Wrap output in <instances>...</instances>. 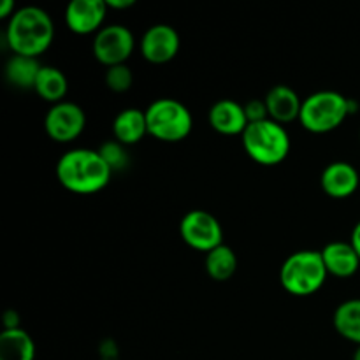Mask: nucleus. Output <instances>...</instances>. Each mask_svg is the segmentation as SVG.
<instances>
[{
	"label": "nucleus",
	"instance_id": "1",
	"mask_svg": "<svg viewBox=\"0 0 360 360\" xmlns=\"http://www.w3.org/2000/svg\"><path fill=\"white\" fill-rule=\"evenodd\" d=\"M112 171L98 150L74 148L56 162V178L60 185L77 195H90L104 190L111 181Z\"/></svg>",
	"mask_w": 360,
	"mask_h": 360
},
{
	"label": "nucleus",
	"instance_id": "2",
	"mask_svg": "<svg viewBox=\"0 0 360 360\" xmlns=\"http://www.w3.org/2000/svg\"><path fill=\"white\" fill-rule=\"evenodd\" d=\"M4 35L13 55L37 58L51 46L55 39V25L44 9L25 6L16 9L9 18Z\"/></svg>",
	"mask_w": 360,
	"mask_h": 360
},
{
	"label": "nucleus",
	"instance_id": "3",
	"mask_svg": "<svg viewBox=\"0 0 360 360\" xmlns=\"http://www.w3.org/2000/svg\"><path fill=\"white\" fill-rule=\"evenodd\" d=\"M327 267L322 253L316 250H302L285 259L280 269L281 287L295 297L316 294L327 281Z\"/></svg>",
	"mask_w": 360,
	"mask_h": 360
},
{
	"label": "nucleus",
	"instance_id": "4",
	"mask_svg": "<svg viewBox=\"0 0 360 360\" xmlns=\"http://www.w3.org/2000/svg\"><path fill=\"white\" fill-rule=\"evenodd\" d=\"M241 139L246 155L267 167L281 164L290 153V136L281 123L271 118L250 123Z\"/></svg>",
	"mask_w": 360,
	"mask_h": 360
},
{
	"label": "nucleus",
	"instance_id": "5",
	"mask_svg": "<svg viewBox=\"0 0 360 360\" xmlns=\"http://www.w3.org/2000/svg\"><path fill=\"white\" fill-rule=\"evenodd\" d=\"M352 115L350 98L334 90H320L302 101L299 123L308 132L327 134L336 130Z\"/></svg>",
	"mask_w": 360,
	"mask_h": 360
},
{
	"label": "nucleus",
	"instance_id": "6",
	"mask_svg": "<svg viewBox=\"0 0 360 360\" xmlns=\"http://www.w3.org/2000/svg\"><path fill=\"white\" fill-rule=\"evenodd\" d=\"M148 134L164 143H179L192 132L193 118L183 102L176 98H157L148 105Z\"/></svg>",
	"mask_w": 360,
	"mask_h": 360
},
{
	"label": "nucleus",
	"instance_id": "7",
	"mask_svg": "<svg viewBox=\"0 0 360 360\" xmlns=\"http://www.w3.org/2000/svg\"><path fill=\"white\" fill-rule=\"evenodd\" d=\"M136 39L125 25H105L95 34L91 51L97 62L105 67L123 65L130 58Z\"/></svg>",
	"mask_w": 360,
	"mask_h": 360
},
{
	"label": "nucleus",
	"instance_id": "8",
	"mask_svg": "<svg viewBox=\"0 0 360 360\" xmlns=\"http://www.w3.org/2000/svg\"><path fill=\"white\" fill-rule=\"evenodd\" d=\"M179 234L190 248L204 253L224 245V229L220 221L204 210L188 211L179 221Z\"/></svg>",
	"mask_w": 360,
	"mask_h": 360
},
{
	"label": "nucleus",
	"instance_id": "9",
	"mask_svg": "<svg viewBox=\"0 0 360 360\" xmlns=\"http://www.w3.org/2000/svg\"><path fill=\"white\" fill-rule=\"evenodd\" d=\"M84 127H86V115H84L83 108L74 102H58L46 112V134L56 143L65 144L77 139L83 134Z\"/></svg>",
	"mask_w": 360,
	"mask_h": 360
},
{
	"label": "nucleus",
	"instance_id": "10",
	"mask_svg": "<svg viewBox=\"0 0 360 360\" xmlns=\"http://www.w3.org/2000/svg\"><path fill=\"white\" fill-rule=\"evenodd\" d=\"M179 46V34L174 27L165 23H157L144 32L141 39V55L144 60L155 65L167 63L178 55Z\"/></svg>",
	"mask_w": 360,
	"mask_h": 360
},
{
	"label": "nucleus",
	"instance_id": "11",
	"mask_svg": "<svg viewBox=\"0 0 360 360\" xmlns=\"http://www.w3.org/2000/svg\"><path fill=\"white\" fill-rule=\"evenodd\" d=\"M109 7L105 0H72L65 7V25L77 35L97 34L102 28Z\"/></svg>",
	"mask_w": 360,
	"mask_h": 360
},
{
	"label": "nucleus",
	"instance_id": "12",
	"mask_svg": "<svg viewBox=\"0 0 360 360\" xmlns=\"http://www.w3.org/2000/svg\"><path fill=\"white\" fill-rule=\"evenodd\" d=\"M207 120L211 129L221 136H243L246 127L250 125L245 105L232 98H221L214 102L207 112Z\"/></svg>",
	"mask_w": 360,
	"mask_h": 360
},
{
	"label": "nucleus",
	"instance_id": "13",
	"mask_svg": "<svg viewBox=\"0 0 360 360\" xmlns=\"http://www.w3.org/2000/svg\"><path fill=\"white\" fill-rule=\"evenodd\" d=\"M322 190L333 199H348L360 185L359 171L348 162H333L320 176Z\"/></svg>",
	"mask_w": 360,
	"mask_h": 360
},
{
	"label": "nucleus",
	"instance_id": "14",
	"mask_svg": "<svg viewBox=\"0 0 360 360\" xmlns=\"http://www.w3.org/2000/svg\"><path fill=\"white\" fill-rule=\"evenodd\" d=\"M264 101H266L269 118L281 123V125L299 120V116H301L302 101L297 95V91L288 86V84H276V86H273L267 91Z\"/></svg>",
	"mask_w": 360,
	"mask_h": 360
},
{
	"label": "nucleus",
	"instance_id": "15",
	"mask_svg": "<svg viewBox=\"0 0 360 360\" xmlns=\"http://www.w3.org/2000/svg\"><path fill=\"white\" fill-rule=\"evenodd\" d=\"M323 264L327 267V273L336 278H350L354 276L360 267V257L347 241H333L323 246L322 252Z\"/></svg>",
	"mask_w": 360,
	"mask_h": 360
},
{
	"label": "nucleus",
	"instance_id": "16",
	"mask_svg": "<svg viewBox=\"0 0 360 360\" xmlns=\"http://www.w3.org/2000/svg\"><path fill=\"white\" fill-rule=\"evenodd\" d=\"M112 134L123 146H134L148 134L146 112L137 108H127L112 120Z\"/></svg>",
	"mask_w": 360,
	"mask_h": 360
},
{
	"label": "nucleus",
	"instance_id": "17",
	"mask_svg": "<svg viewBox=\"0 0 360 360\" xmlns=\"http://www.w3.org/2000/svg\"><path fill=\"white\" fill-rule=\"evenodd\" d=\"M35 343L30 334L18 329H4L0 334V360H34Z\"/></svg>",
	"mask_w": 360,
	"mask_h": 360
},
{
	"label": "nucleus",
	"instance_id": "18",
	"mask_svg": "<svg viewBox=\"0 0 360 360\" xmlns=\"http://www.w3.org/2000/svg\"><path fill=\"white\" fill-rule=\"evenodd\" d=\"M42 65L39 63L37 58H30V56L13 55L6 63V79L7 83L13 86L20 88V90H34L35 81H37L39 72H41Z\"/></svg>",
	"mask_w": 360,
	"mask_h": 360
},
{
	"label": "nucleus",
	"instance_id": "19",
	"mask_svg": "<svg viewBox=\"0 0 360 360\" xmlns=\"http://www.w3.org/2000/svg\"><path fill=\"white\" fill-rule=\"evenodd\" d=\"M34 90L39 97L55 105L58 102H63V98H65L67 91H69V81H67L65 74L58 67L42 65Z\"/></svg>",
	"mask_w": 360,
	"mask_h": 360
},
{
	"label": "nucleus",
	"instance_id": "20",
	"mask_svg": "<svg viewBox=\"0 0 360 360\" xmlns=\"http://www.w3.org/2000/svg\"><path fill=\"white\" fill-rule=\"evenodd\" d=\"M333 323L341 338L360 347V299L341 302L334 311Z\"/></svg>",
	"mask_w": 360,
	"mask_h": 360
},
{
	"label": "nucleus",
	"instance_id": "21",
	"mask_svg": "<svg viewBox=\"0 0 360 360\" xmlns=\"http://www.w3.org/2000/svg\"><path fill=\"white\" fill-rule=\"evenodd\" d=\"M206 273L214 281H227L234 276L238 269V257L236 252L227 245H220L210 253H206Z\"/></svg>",
	"mask_w": 360,
	"mask_h": 360
},
{
	"label": "nucleus",
	"instance_id": "22",
	"mask_svg": "<svg viewBox=\"0 0 360 360\" xmlns=\"http://www.w3.org/2000/svg\"><path fill=\"white\" fill-rule=\"evenodd\" d=\"M125 148L127 146H123V144L118 143L116 139L108 141V143H104L101 148H98V153L102 155V158H104L105 164L111 167L112 172L123 171V169L129 167L130 158Z\"/></svg>",
	"mask_w": 360,
	"mask_h": 360
},
{
	"label": "nucleus",
	"instance_id": "23",
	"mask_svg": "<svg viewBox=\"0 0 360 360\" xmlns=\"http://www.w3.org/2000/svg\"><path fill=\"white\" fill-rule=\"evenodd\" d=\"M104 81L105 86L111 91H115V94H125V91H129L130 86L134 84V74L127 63H123V65L108 67Z\"/></svg>",
	"mask_w": 360,
	"mask_h": 360
},
{
	"label": "nucleus",
	"instance_id": "24",
	"mask_svg": "<svg viewBox=\"0 0 360 360\" xmlns=\"http://www.w3.org/2000/svg\"><path fill=\"white\" fill-rule=\"evenodd\" d=\"M245 112L246 118H248V123L264 122V120L269 118V112H267V105L264 98L262 101H260V98H253V101L246 102Z\"/></svg>",
	"mask_w": 360,
	"mask_h": 360
},
{
	"label": "nucleus",
	"instance_id": "25",
	"mask_svg": "<svg viewBox=\"0 0 360 360\" xmlns=\"http://www.w3.org/2000/svg\"><path fill=\"white\" fill-rule=\"evenodd\" d=\"M20 327V315L14 309H7L4 313V329H18Z\"/></svg>",
	"mask_w": 360,
	"mask_h": 360
},
{
	"label": "nucleus",
	"instance_id": "26",
	"mask_svg": "<svg viewBox=\"0 0 360 360\" xmlns=\"http://www.w3.org/2000/svg\"><path fill=\"white\" fill-rule=\"evenodd\" d=\"M14 13H16V7H14L13 0H4L2 6H0V18L2 20H6V18L9 20Z\"/></svg>",
	"mask_w": 360,
	"mask_h": 360
},
{
	"label": "nucleus",
	"instance_id": "27",
	"mask_svg": "<svg viewBox=\"0 0 360 360\" xmlns=\"http://www.w3.org/2000/svg\"><path fill=\"white\" fill-rule=\"evenodd\" d=\"M109 9H129L136 6V0H105Z\"/></svg>",
	"mask_w": 360,
	"mask_h": 360
},
{
	"label": "nucleus",
	"instance_id": "28",
	"mask_svg": "<svg viewBox=\"0 0 360 360\" xmlns=\"http://www.w3.org/2000/svg\"><path fill=\"white\" fill-rule=\"evenodd\" d=\"M350 243H352V246L355 248V252H357V255L360 257V221H357V225H355L354 231H352Z\"/></svg>",
	"mask_w": 360,
	"mask_h": 360
},
{
	"label": "nucleus",
	"instance_id": "29",
	"mask_svg": "<svg viewBox=\"0 0 360 360\" xmlns=\"http://www.w3.org/2000/svg\"><path fill=\"white\" fill-rule=\"evenodd\" d=\"M352 360H360V347H357V350H355V354H354V359Z\"/></svg>",
	"mask_w": 360,
	"mask_h": 360
}]
</instances>
